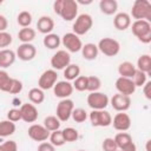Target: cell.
Segmentation results:
<instances>
[{
    "label": "cell",
    "mask_w": 151,
    "mask_h": 151,
    "mask_svg": "<svg viewBox=\"0 0 151 151\" xmlns=\"http://www.w3.org/2000/svg\"><path fill=\"white\" fill-rule=\"evenodd\" d=\"M50 143L53 146H61V145H64L66 142L64 139L63 132L60 130H57V131H53L52 133H50Z\"/></svg>",
    "instance_id": "e575fe53"
},
{
    "label": "cell",
    "mask_w": 151,
    "mask_h": 151,
    "mask_svg": "<svg viewBox=\"0 0 151 151\" xmlns=\"http://www.w3.org/2000/svg\"><path fill=\"white\" fill-rule=\"evenodd\" d=\"M61 132H63V136H64V139H65L66 143L76 142L78 139V137H79L78 131L76 129H73V127H66Z\"/></svg>",
    "instance_id": "8d00e7d4"
},
{
    "label": "cell",
    "mask_w": 151,
    "mask_h": 151,
    "mask_svg": "<svg viewBox=\"0 0 151 151\" xmlns=\"http://www.w3.org/2000/svg\"><path fill=\"white\" fill-rule=\"evenodd\" d=\"M7 119L9 122H13V123H17L19 120H21V112H20V109H11L8 112H7Z\"/></svg>",
    "instance_id": "7bdbcfd3"
},
{
    "label": "cell",
    "mask_w": 151,
    "mask_h": 151,
    "mask_svg": "<svg viewBox=\"0 0 151 151\" xmlns=\"http://www.w3.org/2000/svg\"><path fill=\"white\" fill-rule=\"evenodd\" d=\"M136 66L131 63V61H123L119 64L118 66V73L120 77H124V78H132L134 72H136Z\"/></svg>",
    "instance_id": "7402d4cb"
},
{
    "label": "cell",
    "mask_w": 151,
    "mask_h": 151,
    "mask_svg": "<svg viewBox=\"0 0 151 151\" xmlns=\"http://www.w3.org/2000/svg\"><path fill=\"white\" fill-rule=\"evenodd\" d=\"M110 103H111L112 107L116 111H118V112H125L131 106V98L129 96H124V94L117 93V94H114L110 99Z\"/></svg>",
    "instance_id": "4fadbf2b"
},
{
    "label": "cell",
    "mask_w": 151,
    "mask_h": 151,
    "mask_svg": "<svg viewBox=\"0 0 151 151\" xmlns=\"http://www.w3.org/2000/svg\"><path fill=\"white\" fill-rule=\"evenodd\" d=\"M1 5H2V1H1V0H0V6H1Z\"/></svg>",
    "instance_id": "816d5d0a"
},
{
    "label": "cell",
    "mask_w": 151,
    "mask_h": 151,
    "mask_svg": "<svg viewBox=\"0 0 151 151\" xmlns=\"http://www.w3.org/2000/svg\"><path fill=\"white\" fill-rule=\"evenodd\" d=\"M12 77H9V74L5 71V70H0V90L4 92L9 91L11 87V83H12Z\"/></svg>",
    "instance_id": "d6a6232c"
},
{
    "label": "cell",
    "mask_w": 151,
    "mask_h": 151,
    "mask_svg": "<svg viewBox=\"0 0 151 151\" xmlns=\"http://www.w3.org/2000/svg\"><path fill=\"white\" fill-rule=\"evenodd\" d=\"M73 88H76L79 92L86 91L87 88V77L86 76H79L77 79L73 80Z\"/></svg>",
    "instance_id": "f35d334b"
},
{
    "label": "cell",
    "mask_w": 151,
    "mask_h": 151,
    "mask_svg": "<svg viewBox=\"0 0 151 151\" xmlns=\"http://www.w3.org/2000/svg\"><path fill=\"white\" fill-rule=\"evenodd\" d=\"M73 85L67 81V80H61V81H57L55 85L53 86V92L54 96L61 99H66L68 98L72 93H73Z\"/></svg>",
    "instance_id": "2e32d148"
},
{
    "label": "cell",
    "mask_w": 151,
    "mask_h": 151,
    "mask_svg": "<svg viewBox=\"0 0 151 151\" xmlns=\"http://www.w3.org/2000/svg\"><path fill=\"white\" fill-rule=\"evenodd\" d=\"M98 53H99V51H98L97 45H94L92 42L85 44L81 47V54L86 60H94L98 57Z\"/></svg>",
    "instance_id": "cb8c5ba5"
},
{
    "label": "cell",
    "mask_w": 151,
    "mask_h": 151,
    "mask_svg": "<svg viewBox=\"0 0 151 151\" xmlns=\"http://www.w3.org/2000/svg\"><path fill=\"white\" fill-rule=\"evenodd\" d=\"M146 79H147V74L144 73V72H142V71H139V70H136L133 77L131 78V80L133 81V84H134L136 87H140V86H143V85L147 81Z\"/></svg>",
    "instance_id": "74e56055"
},
{
    "label": "cell",
    "mask_w": 151,
    "mask_h": 151,
    "mask_svg": "<svg viewBox=\"0 0 151 151\" xmlns=\"http://www.w3.org/2000/svg\"><path fill=\"white\" fill-rule=\"evenodd\" d=\"M58 80V74H57V71H54L53 68L51 70H46L41 73V76L39 77V80H38V87L41 88L42 91L44 90H50L52 88L55 83Z\"/></svg>",
    "instance_id": "8fae6325"
},
{
    "label": "cell",
    "mask_w": 151,
    "mask_h": 151,
    "mask_svg": "<svg viewBox=\"0 0 151 151\" xmlns=\"http://www.w3.org/2000/svg\"><path fill=\"white\" fill-rule=\"evenodd\" d=\"M101 147L104 151H117L118 147H117V144L114 142L113 138H105L103 140V144H101Z\"/></svg>",
    "instance_id": "60d3db41"
},
{
    "label": "cell",
    "mask_w": 151,
    "mask_h": 151,
    "mask_svg": "<svg viewBox=\"0 0 151 151\" xmlns=\"http://www.w3.org/2000/svg\"><path fill=\"white\" fill-rule=\"evenodd\" d=\"M12 44V35L7 32H0V47H7Z\"/></svg>",
    "instance_id": "ee69618b"
},
{
    "label": "cell",
    "mask_w": 151,
    "mask_h": 151,
    "mask_svg": "<svg viewBox=\"0 0 151 151\" xmlns=\"http://www.w3.org/2000/svg\"><path fill=\"white\" fill-rule=\"evenodd\" d=\"M101 86V80L96 76H88L87 77V88L86 91L90 92H97Z\"/></svg>",
    "instance_id": "d590c367"
},
{
    "label": "cell",
    "mask_w": 151,
    "mask_h": 151,
    "mask_svg": "<svg viewBox=\"0 0 151 151\" xmlns=\"http://www.w3.org/2000/svg\"><path fill=\"white\" fill-rule=\"evenodd\" d=\"M22 91V83L19 80V79H15L13 78L12 79V83H11V87H9V91L8 93L9 94H18Z\"/></svg>",
    "instance_id": "b9f144b4"
},
{
    "label": "cell",
    "mask_w": 151,
    "mask_h": 151,
    "mask_svg": "<svg viewBox=\"0 0 151 151\" xmlns=\"http://www.w3.org/2000/svg\"><path fill=\"white\" fill-rule=\"evenodd\" d=\"M113 127L117 131L120 132H125L131 127V118L127 113L125 112H118L113 118H112V123Z\"/></svg>",
    "instance_id": "5bb4252c"
},
{
    "label": "cell",
    "mask_w": 151,
    "mask_h": 151,
    "mask_svg": "<svg viewBox=\"0 0 151 151\" xmlns=\"http://www.w3.org/2000/svg\"><path fill=\"white\" fill-rule=\"evenodd\" d=\"M136 20L151 21V4L147 0H136L131 8V15Z\"/></svg>",
    "instance_id": "6da1fadb"
},
{
    "label": "cell",
    "mask_w": 151,
    "mask_h": 151,
    "mask_svg": "<svg viewBox=\"0 0 151 151\" xmlns=\"http://www.w3.org/2000/svg\"><path fill=\"white\" fill-rule=\"evenodd\" d=\"M37 28L42 34H50L54 28V21H53V19L51 17L42 15V17H40L38 19Z\"/></svg>",
    "instance_id": "44dd1931"
},
{
    "label": "cell",
    "mask_w": 151,
    "mask_h": 151,
    "mask_svg": "<svg viewBox=\"0 0 151 151\" xmlns=\"http://www.w3.org/2000/svg\"><path fill=\"white\" fill-rule=\"evenodd\" d=\"M117 151H122V150H117Z\"/></svg>",
    "instance_id": "11a10c76"
},
{
    "label": "cell",
    "mask_w": 151,
    "mask_h": 151,
    "mask_svg": "<svg viewBox=\"0 0 151 151\" xmlns=\"http://www.w3.org/2000/svg\"><path fill=\"white\" fill-rule=\"evenodd\" d=\"M17 59V54L14 51L4 48L0 50V68H7L14 64Z\"/></svg>",
    "instance_id": "ffe728a7"
},
{
    "label": "cell",
    "mask_w": 151,
    "mask_h": 151,
    "mask_svg": "<svg viewBox=\"0 0 151 151\" xmlns=\"http://www.w3.org/2000/svg\"><path fill=\"white\" fill-rule=\"evenodd\" d=\"M122 151H137V146H136V144L132 142L129 146H126L124 150H122Z\"/></svg>",
    "instance_id": "681fc988"
},
{
    "label": "cell",
    "mask_w": 151,
    "mask_h": 151,
    "mask_svg": "<svg viewBox=\"0 0 151 151\" xmlns=\"http://www.w3.org/2000/svg\"><path fill=\"white\" fill-rule=\"evenodd\" d=\"M97 47H98V51H100L103 54H105L107 57H114L120 51L119 41L113 39V38H103V39H100Z\"/></svg>",
    "instance_id": "277c9868"
},
{
    "label": "cell",
    "mask_w": 151,
    "mask_h": 151,
    "mask_svg": "<svg viewBox=\"0 0 151 151\" xmlns=\"http://www.w3.org/2000/svg\"><path fill=\"white\" fill-rule=\"evenodd\" d=\"M17 21L18 24L25 28V27H29V25L32 24V14L28 12V11H22L18 14L17 17Z\"/></svg>",
    "instance_id": "836d02e7"
},
{
    "label": "cell",
    "mask_w": 151,
    "mask_h": 151,
    "mask_svg": "<svg viewBox=\"0 0 151 151\" xmlns=\"http://www.w3.org/2000/svg\"><path fill=\"white\" fill-rule=\"evenodd\" d=\"M114 142L117 144V147L118 150H124L126 146H129L133 140H132V137L130 133L127 132H119L114 136Z\"/></svg>",
    "instance_id": "d4e9b609"
},
{
    "label": "cell",
    "mask_w": 151,
    "mask_h": 151,
    "mask_svg": "<svg viewBox=\"0 0 151 151\" xmlns=\"http://www.w3.org/2000/svg\"><path fill=\"white\" fill-rule=\"evenodd\" d=\"M151 81H146L144 85H143V92H144V94H145V97H146V99H151Z\"/></svg>",
    "instance_id": "7dc6e473"
},
{
    "label": "cell",
    "mask_w": 151,
    "mask_h": 151,
    "mask_svg": "<svg viewBox=\"0 0 151 151\" xmlns=\"http://www.w3.org/2000/svg\"><path fill=\"white\" fill-rule=\"evenodd\" d=\"M133 35L143 44L151 42V24L146 20H136L131 25Z\"/></svg>",
    "instance_id": "7a4b0ae2"
},
{
    "label": "cell",
    "mask_w": 151,
    "mask_h": 151,
    "mask_svg": "<svg viewBox=\"0 0 151 151\" xmlns=\"http://www.w3.org/2000/svg\"><path fill=\"white\" fill-rule=\"evenodd\" d=\"M109 103L110 98L103 92H90V94L87 96V105L92 110H105Z\"/></svg>",
    "instance_id": "8992f818"
},
{
    "label": "cell",
    "mask_w": 151,
    "mask_h": 151,
    "mask_svg": "<svg viewBox=\"0 0 151 151\" xmlns=\"http://www.w3.org/2000/svg\"><path fill=\"white\" fill-rule=\"evenodd\" d=\"M42 44L48 50H55L59 47V45L61 44V39L58 34L55 33H50V34H46L44 37V40H42Z\"/></svg>",
    "instance_id": "484cf974"
},
{
    "label": "cell",
    "mask_w": 151,
    "mask_h": 151,
    "mask_svg": "<svg viewBox=\"0 0 151 151\" xmlns=\"http://www.w3.org/2000/svg\"><path fill=\"white\" fill-rule=\"evenodd\" d=\"M73 110H74V103L72 99H70V98L61 99L57 105V110H55L57 116L55 117L60 122H67L71 118Z\"/></svg>",
    "instance_id": "ba28073f"
},
{
    "label": "cell",
    "mask_w": 151,
    "mask_h": 151,
    "mask_svg": "<svg viewBox=\"0 0 151 151\" xmlns=\"http://www.w3.org/2000/svg\"><path fill=\"white\" fill-rule=\"evenodd\" d=\"M2 151H18V145L14 140H7L4 144H1Z\"/></svg>",
    "instance_id": "f6af8a7d"
},
{
    "label": "cell",
    "mask_w": 151,
    "mask_h": 151,
    "mask_svg": "<svg viewBox=\"0 0 151 151\" xmlns=\"http://www.w3.org/2000/svg\"><path fill=\"white\" fill-rule=\"evenodd\" d=\"M38 151H55V146H53L51 143L42 142L38 146Z\"/></svg>",
    "instance_id": "bcb514c9"
},
{
    "label": "cell",
    "mask_w": 151,
    "mask_h": 151,
    "mask_svg": "<svg viewBox=\"0 0 151 151\" xmlns=\"http://www.w3.org/2000/svg\"><path fill=\"white\" fill-rule=\"evenodd\" d=\"M35 29L31 28V27H25V28H21L18 33V38L19 40L22 42V44H31L32 40H34L35 38Z\"/></svg>",
    "instance_id": "83f0119b"
},
{
    "label": "cell",
    "mask_w": 151,
    "mask_h": 151,
    "mask_svg": "<svg viewBox=\"0 0 151 151\" xmlns=\"http://www.w3.org/2000/svg\"><path fill=\"white\" fill-rule=\"evenodd\" d=\"M136 68L149 76L151 73V57L149 54L140 55L137 60V67Z\"/></svg>",
    "instance_id": "4316f807"
},
{
    "label": "cell",
    "mask_w": 151,
    "mask_h": 151,
    "mask_svg": "<svg viewBox=\"0 0 151 151\" xmlns=\"http://www.w3.org/2000/svg\"><path fill=\"white\" fill-rule=\"evenodd\" d=\"M60 124H61V122H60L55 116H47V117L44 119V126H45L50 132H53V131L59 130Z\"/></svg>",
    "instance_id": "1f68e13d"
},
{
    "label": "cell",
    "mask_w": 151,
    "mask_h": 151,
    "mask_svg": "<svg viewBox=\"0 0 151 151\" xmlns=\"http://www.w3.org/2000/svg\"><path fill=\"white\" fill-rule=\"evenodd\" d=\"M0 151H2V147H1V145H0Z\"/></svg>",
    "instance_id": "f5cc1de1"
},
{
    "label": "cell",
    "mask_w": 151,
    "mask_h": 151,
    "mask_svg": "<svg viewBox=\"0 0 151 151\" xmlns=\"http://www.w3.org/2000/svg\"><path fill=\"white\" fill-rule=\"evenodd\" d=\"M116 88H117L118 93L129 96V97L131 94H133L136 91V86H134L133 81L130 78H124V77H119L116 80Z\"/></svg>",
    "instance_id": "e0dca14e"
},
{
    "label": "cell",
    "mask_w": 151,
    "mask_h": 151,
    "mask_svg": "<svg viewBox=\"0 0 151 151\" xmlns=\"http://www.w3.org/2000/svg\"><path fill=\"white\" fill-rule=\"evenodd\" d=\"M71 117L73 118V120H74L76 123H84V122L87 119V112H86L84 109L78 107V109H74V110L72 111Z\"/></svg>",
    "instance_id": "ab89813d"
},
{
    "label": "cell",
    "mask_w": 151,
    "mask_h": 151,
    "mask_svg": "<svg viewBox=\"0 0 151 151\" xmlns=\"http://www.w3.org/2000/svg\"><path fill=\"white\" fill-rule=\"evenodd\" d=\"M92 25H93V19L90 14L87 13L79 14L73 24V33L77 34L78 37L84 35L92 28Z\"/></svg>",
    "instance_id": "3957f363"
},
{
    "label": "cell",
    "mask_w": 151,
    "mask_h": 151,
    "mask_svg": "<svg viewBox=\"0 0 151 151\" xmlns=\"http://www.w3.org/2000/svg\"><path fill=\"white\" fill-rule=\"evenodd\" d=\"M78 151H86V150H78Z\"/></svg>",
    "instance_id": "db71d44e"
},
{
    "label": "cell",
    "mask_w": 151,
    "mask_h": 151,
    "mask_svg": "<svg viewBox=\"0 0 151 151\" xmlns=\"http://www.w3.org/2000/svg\"><path fill=\"white\" fill-rule=\"evenodd\" d=\"M90 122L92 126L96 127H106L112 123V116L106 110H92L90 113Z\"/></svg>",
    "instance_id": "5b68a950"
},
{
    "label": "cell",
    "mask_w": 151,
    "mask_h": 151,
    "mask_svg": "<svg viewBox=\"0 0 151 151\" xmlns=\"http://www.w3.org/2000/svg\"><path fill=\"white\" fill-rule=\"evenodd\" d=\"M70 64H71V55L65 50L57 51L51 58V66L54 71L55 70H64Z\"/></svg>",
    "instance_id": "30bf717a"
},
{
    "label": "cell",
    "mask_w": 151,
    "mask_h": 151,
    "mask_svg": "<svg viewBox=\"0 0 151 151\" xmlns=\"http://www.w3.org/2000/svg\"><path fill=\"white\" fill-rule=\"evenodd\" d=\"M113 25L119 31H125L131 26V17L125 12L117 13L113 19Z\"/></svg>",
    "instance_id": "d6986e66"
},
{
    "label": "cell",
    "mask_w": 151,
    "mask_h": 151,
    "mask_svg": "<svg viewBox=\"0 0 151 151\" xmlns=\"http://www.w3.org/2000/svg\"><path fill=\"white\" fill-rule=\"evenodd\" d=\"M28 137L35 142H45L50 138V131L44 126V125H40V124H32L29 127H28Z\"/></svg>",
    "instance_id": "7c38bea8"
},
{
    "label": "cell",
    "mask_w": 151,
    "mask_h": 151,
    "mask_svg": "<svg viewBox=\"0 0 151 151\" xmlns=\"http://www.w3.org/2000/svg\"><path fill=\"white\" fill-rule=\"evenodd\" d=\"M150 143H151V140L149 139V140L146 142V151H151V149H150Z\"/></svg>",
    "instance_id": "f907efd6"
},
{
    "label": "cell",
    "mask_w": 151,
    "mask_h": 151,
    "mask_svg": "<svg viewBox=\"0 0 151 151\" xmlns=\"http://www.w3.org/2000/svg\"><path fill=\"white\" fill-rule=\"evenodd\" d=\"M28 99L29 101L34 105V104H41L44 100H45V94H44V91L39 87H33L28 91Z\"/></svg>",
    "instance_id": "f546056e"
},
{
    "label": "cell",
    "mask_w": 151,
    "mask_h": 151,
    "mask_svg": "<svg viewBox=\"0 0 151 151\" xmlns=\"http://www.w3.org/2000/svg\"><path fill=\"white\" fill-rule=\"evenodd\" d=\"M99 8H100L101 13H104L106 15H112L118 9V2L116 0H100Z\"/></svg>",
    "instance_id": "603a6c76"
},
{
    "label": "cell",
    "mask_w": 151,
    "mask_h": 151,
    "mask_svg": "<svg viewBox=\"0 0 151 151\" xmlns=\"http://www.w3.org/2000/svg\"><path fill=\"white\" fill-rule=\"evenodd\" d=\"M61 42L63 45L66 47L67 52L70 53H77L79 51H81V47H83V42H81V39L74 34L73 32H68V33H65L64 37L61 38Z\"/></svg>",
    "instance_id": "9c48e42d"
},
{
    "label": "cell",
    "mask_w": 151,
    "mask_h": 151,
    "mask_svg": "<svg viewBox=\"0 0 151 151\" xmlns=\"http://www.w3.org/2000/svg\"><path fill=\"white\" fill-rule=\"evenodd\" d=\"M17 57L22 61H29L35 58L37 55V48L32 44H21L17 48L15 52Z\"/></svg>",
    "instance_id": "9a60e30c"
},
{
    "label": "cell",
    "mask_w": 151,
    "mask_h": 151,
    "mask_svg": "<svg viewBox=\"0 0 151 151\" xmlns=\"http://www.w3.org/2000/svg\"><path fill=\"white\" fill-rule=\"evenodd\" d=\"M7 27H8V21L6 19V17L0 14V32H6Z\"/></svg>",
    "instance_id": "c3c4849f"
},
{
    "label": "cell",
    "mask_w": 151,
    "mask_h": 151,
    "mask_svg": "<svg viewBox=\"0 0 151 151\" xmlns=\"http://www.w3.org/2000/svg\"><path fill=\"white\" fill-rule=\"evenodd\" d=\"M80 76V67L77 64H70L64 68V77L67 81H72Z\"/></svg>",
    "instance_id": "f1b7e54d"
},
{
    "label": "cell",
    "mask_w": 151,
    "mask_h": 151,
    "mask_svg": "<svg viewBox=\"0 0 151 151\" xmlns=\"http://www.w3.org/2000/svg\"><path fill=\"white\" fill-rule=\"evenodd\" d=\"M21 120L26 123H34L38 119V110L33 104H22L20 106Z\"/></svg>",
    "instance_id": "ac0fdd59"
},
{
    "label": "cell",
    "mask_w": 151,
    "mask_h": 151,
    "mask_svg": "<svg viewBox=\"0 0 151 151\" xmlns=\"http://www.w3.org/2000/svg\"><path fill=\"white\" fill-rule=\"evenodd\" d=\"M15 132V124L8 119L0 122V137H9Z\"/></svg>",
    "instance_id": "4dcf8cb0"
},
{
    "label": "cell",
    "mask_w": 151,
    "mask_h": 151,
    "mask_svg": "<svg viewBox=\"0 0 151 151\" xmlns=\"http://www.w3.org/2000/svg\"><path fill=\"white\" fill-rule=\"evenodd\" d=\"M59 15L65 21H72L78 15V2L76 0H63Z\"/></svg>",
    "instance_id": "52a82bcc"
}]
</instances>
